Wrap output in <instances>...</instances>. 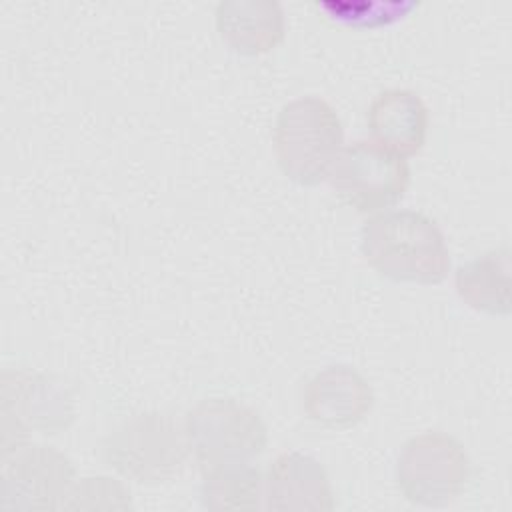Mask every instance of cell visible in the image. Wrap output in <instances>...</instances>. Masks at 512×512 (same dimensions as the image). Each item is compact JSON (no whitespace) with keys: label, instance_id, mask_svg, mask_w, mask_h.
<instances>
[{"label":"cell","instance_id":"6da1fadb","mask_svg":"<svg viewBox=\"0 0 512 512\" xmlns=\"http://www.w3.org/2000/svg\"><path fill=\"white\" fill-rule=\"evenodd\" d=\"M366 262L394 282L438 284L450 270L444 232L416 210H388L368 218L360 230Z\"/></svg>","mask_w":512,"mask_h":512},{"label":"cell","instance_id":"7a4b0ae2","mask_svg":"<svg viewBox=\"0 0 512 512\" xmlns=\"http://www.w3.org/2000/svg\"><path fill=\"white\" fill-rule=\"evenodd\" d=\"M272 138L282 172L300 186H316L344 146V128L334 106L310 94L280 108Z\"/></svg>","mask_w":512,"mask_h":512},{"label":"cell","instance_id":"3957f363","mask_svg":"<svg viewBox=\"0 0 512 512\" xmlns=\"http://www.w3.org/2000/svg\"><path fill=\"white\" fill-rule=\"evenodd\" d=\"M186 428L166 412H138L102 440V460L128 480L156 484L176 476L188 458Z\"/></svg>","mask_w":512,"mask_h":512},{"label":"cell","instance_id":"277c9868","mask_svg":"<svg viewBox=\"0 0 512 512\" xmlns=\"http://www.w3.org/2000/svg\"><path fill=\"white\" fill-rule=\"evenodd\" d=\"M186 436L200 472L250 464L268 444L260 414L234 398H204L186 414Z\"/></svg>","mask_w":512,"mask_h":512},{"label":"cell","instance_id":"5b68a950","mask_svg":"<svg viewBox=\"0 0 512 512\" xmlns=\"http://www.w3.org/2000/svg\"><path fill=\"white\" fill-rule=\"evenodd\" d=\"M468 480V454L450 434L428 430L402 444L396 484L408 502L426 508L448 506L460 498Z\"/></svg>","mask_w":512,"mask_h":512},{"label":"cell","instance_id":"8992f818","mask_svg":"<svg viewBox=\"0 0 512 512\" xmlns=\"http://www.w3.org/2000/svg\"><path fill=\"white\" fill-rule=\"evenodd\" d=\"M2 454L28 442V434H58L74 420V396L70 388L30 370L6 368L0 376Z\"/></svg>","mask_w":512,"mask_h":512},{"label":"cell","instance_id":"52a82bcc","mask_svg":"<svg viewBox=\"0 0 512 512\" xmlns=\"http://www.w3.org/2000/svg\"><path fill=\"white\" fill-rule=\"evenodd\" d=\"M328 180L348 206L368 214L402 200L410 182V168L402 156L374 140H354L338 152Z\"/></svg>","mask_w":512,"mask_h":512},{"label":"cell","instance_id":"ba28073f","mask_svg":"<svg viewBox=\"0 0 512 512\" xmlns=\"http://www.w3.org/2000/svg\"><path fill=\"white\" fill-rule=\"evenodd\" d=\"M72 460L54 446L30 444L2 454V510H56L72 488Z\"/></svg>","mask_w":512,"mask_h":512},{"label":"cell","instance_id":"9c48e42d","mask_svg":"<svg viewBox=\"0 0 512 512\" xmlns=\"http://www.w3.org/2000/svg\"><path fill=\"white\" fill-rule=\"evenodd\" d=\"M262 500L266 510H334V492L324 466L304 452H282L270 464Z\"/></svg>","mask_w":512,"mask_h":512},{"label":"cell","instance_id":"30bf717a","mask_svg":"<svg viewBox=\"0 0 512 512\" xmlns=\"http://www.w3.org/2000/svg\"><path fill=\"white\" fill-rule=\"evenodd\" d=\"M374 394L366 378L346 364L316 372L304 388V412L326 428H350L372 408Z\"/></svg>","mask_w":512,"mask_h":512},{"label":"cell","instance_id":"8fae6325","mask_svg":"<svg viewBox=\"0 0 512 512\" xmlns=\"http://www.w3.org/2000/svg\"><path fill=\"white\" fill-rule=\"evenodd\" d=\"M368 130L376 144L406 158L422 150L428 132V108L408 88H386L368 106Z\"/></svg>","mask_w":512,"mask_h":512},{"label":"cell","instance_id":"7c38bea8","mask_svg":"<svg viewBox=\"0 0 512 512\" xmlns=\"http://www.w3.org/2000/svg\"><path fill=\"white\" fill-rule=\"evenodd\" d=\"M216 28L234 52L258 56L284 38V8L276 0H220Z\"/></svg>","mask_w":512,"mask_h":512},{"label":"cell","instance_id":"4fadbf2b","mask_svg":"<svg viewBox=\"0 0 512 512\" xmlns=\"http://www.w3.org/2000/svg\"><path fill=\"white\" fill-rule=\"evenodd\" d=\"M454 286L462 302L470 308L490 314H510V250H490L458 266Z\"/></svg>","mask_w":512,"mask_h":512},{"label":"cell","instance_id":"5bb4252c","mask_svg":"<svg viewBox=\"0 0 512 512\" xmlns=\"http://www.w3.org/2000/svg\"><path fill=\"white\" fill-rule=\"evenodd\" d=\"M262 486L264 476L252 462L212 468L202 472V506L210 510L258 508Z\"/></svg>","mask_w":512,"mask_h":512},{"label":"cell","instance_id":"9a60e30c","mask_svg":"<svg viewBox=\"0 0 512 512\" xmlns=\"http://www.w3.org/2000/svg\"><path fill=\"white\" fill-rule=\"evenodd\" d=\"M64 510H128L132 508L130 490L116 478L84 476L72 484L64 502Z\"/></svg>","mask_w":512,"mask_h":512},{"label":"cell","instance_id":"2e32d148","mask_svg":"<svg viewBox=\"0 0 512 512\" xmlns=\"http://www.w3.org/2000/svg\"><path fill=\"white\" fill-rule=\"evenodd\" d=\"M322 10L330 14V18L344 22L348 26H382L402 18L408 10L414 8V2H322Z\"/></svg>","mask_w":512,"mask_h":512}]
</instances>
